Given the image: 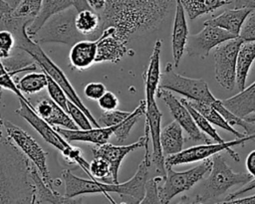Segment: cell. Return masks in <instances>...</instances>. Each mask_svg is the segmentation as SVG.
Instances as JSON below:
<instances>
[{
	"label": "cell",
	"mask_w": 255,
	"mask_h": 204,
	"mask_svg": "<svg viewBox=\"0 0 255 204\" xmlns=\"http://www.w3.org/2000/svg\"><path fill=\"white\" fill-rule=\"evenodd\" d=\"M177 0H107L101 32L109 27L126 44L131 38L157 30L167 15L176 7Z\"/></svg>",
	"instance_id": "obj_1"
},
{
	"label": "cell",
	"mask_w": 255,
	"mask_h": 204,
	"mask_svg": "<svg viewBox=\"0 0 255 204\" xmlns=\"http://www.w3.org/2000/svg\"><path fill=\"white\" fill-rule=\"evenodd\" d=\"M30 162L1 129L0 204H36V185Z\"/></svg>",
	"instance_id": "obj_2"
},
{
	"label": "cell",
	"mask_w": 255,
	"mask_h": 204,
	"mask_svg": "<svg viewBox=\"0 0 255 204\" xmlns=\"http://www.w3.org/2000/svg\"><path fill=\"white\" fill-rule=\"evenodd\" d=\"M20 106L15 111L23 117L41 136L42 138L58 149L63 155L64 160L69 165L80 166L83 170L89 168V163L83 157V151L76 146H72L69 142L36 112L35 107L29 105L22 100H19Z\"/></svg>",
	"instance_id": "obj_3"
},
{
	"label": "cell",
	"mask_w": 255,
	"mask_h": 204,
	"mask_svg": "<svg viewBox=\"0 0 255 204\" xmlns=\"http://www.w3.org/2000/svg\"><path fill=\"white\" fill-rule=\"evenodd\" d=\"M212 168L203 182L201 191L195 196L198 202L205 203L218 198L231 187L238 184L245 185L253 179L248 172H234L219 153L212 156Z\"/></svg>",
	"instance_id": "obj_4"
},
{
	"label": "cell",
	"mask_w": 255,
	"mask_h": 204,
	"mask_svg": "<svg viewBox=\"0 0 255 204\" xmlns=\"http://www.w3.org/2000/svg\"><path fill=\"white\" fill-rule=\"evenodd\" d=\"M77 13V10L71 7L54 15L31 39L38 45L61 43L71 47L82 40H88L76 27Z\"/></svg>",
	"instance_id": "obj_5"
},
{
	"label": "cell",
	"mask_w": 255,
	"mask_h": 204,
	"mask_svg": "<svg viewBox=\"0 0 255 204\" xmlns=\"http://www.w3.org/2000/svg\"><path fill=\"white\" fill-rule=\"evenodd\" d=\"M1 126L7 137L13 141V143L33 163V166L37 168L46 185L51 189L56 190L55 180L52 179L47 165V152L40 146L35 138L9 120L2 118Z\"/></svg>",
	"instance_id": "obj_6"
},
{
	"label": "cell",
	"mask_w": 255,
	"mask_h": 204,
	"mask_svg": "<svg viewBox=\"0 0 255 204\" xmlns=\"http://www.w3.org/2000/svg\"><path fill=\"white\" fill-rule=\"evenodd\" d=\"M174 65L167 63L161 73L158 89L175 92L184 99L212 104L217 99L212 95L207 83L202 79L183 77L174 71Z\"/></svg>",
	"instance_id": "obj_7"
},
{
	"label": "cell",
	"mask_w": 255,
	"mask_h": 204,
	"mask_svg": "<svg viewBox=\"0 0 255 204\" xmlns=\"http://www.w3.org/2000/svg\"><path fill=\"white\" fill-rule=\"evenodd\" d=\"M212 158L203 160L200 164L185 171H174L170 166L166 167V176L162 184H158V194L164 204H168L176 195L191 189L196 183L210 172Z\"/></svg>",
	"instance_id": "obj_8"
},
{
	"label": "cell",
	"mask_w": 255,
	"mask_h": 204,
	"mask_svg": "<svg viewBox=\"0 0 255 204\" xmlns=\"http://www.w3.org/2000/svg\"><path fill=\"white\" fill-rule=\"evenodd\" d=\"M255 141V133L246 135L242 138H235L234 140L225 141L224 143H217L212 142L208 144H200L188 147L186 149H183L181 152L170 155L165 157V166H174V165H180V164H187L192 163L196 161H203L207 158H210L211 156L221 152V151H227L228 154L236 161L238 162L240 160V157L238 153H236L231 147L232 146H244V144L247 141Z\"/></svg>",
	"instance_id": "obj_9"
},
{
	"label": "cell",
	"mask_w": 255,
	"mask_h": 204,
	"mask_svg": "<svg viewBox=\"0 0 255 204\" xmlns=\"http://www.w3.org/2000/svg\"><path fill=\"white\" fill-rule=\"evenodd\" d=\"M242 42L237 37L219 45L214 50L215 80L222 88L228 91L233 90L236 85V62Z\"/></svg>",
	"instance_id": "obj_10"
},
{
	"label": "cell",
	"mask_w": 255,
	"mask_h": 204,
	"mask_svg": "<svg viewBox=\"0 0 255 204\" xmlns=\"http://www.w3.org/2000/svg\"><path fill=\"white\" fill-rule=\"evenodd\" d=\"M145 123L149 129L150 141L152 146L151 152V162L154 166V171L156 176H161L165 178L166 167H165V157L163 155L161 144H160V123L162 112L159 110L155 97H145Z\"/></svg>",
	"instance_id": "obj_11"
},
{
	"label": "cell",
	"mask_w": 255,
	"mask_h": 204,
	"mask_svg": "<svg viewBox=\"0 0 255 204\" xmlns=\"http://www.w3.org/2000/svg\"><path fill=\"white\" fill-rule=\"evenodd\" d=\"M156 98L162 99L174 120L186 131L189 139L202 144L212 143L213 140L199 129L188 108L181 102V101H178L170 91L158 89Z\"/></svg>",
	"instance_id": "obj_12"
},
{
	"label": "cell",
	"mask_w": 255,
	"mask_h": 204,
	"mask_svg": "<svg viewBox=\"0 0 255 204\" xmlns=\"http://www.w3.org/2000/svg\"><path fill=\"white\" fill-rule=\"evenodd\" d=\"M62 177L65 183L64 195L68 197H79L84 194H104L110 203H114V199L109 193L121 194V183H105L94 179H85L76 176L71 170L67 169L62 173Z\"/></svg>",
	"instance_id": "obj_13"
},
{
	"label": "cell",
	"mask_w": 255,
	"mask_h": 204,
	"mask_svg": "<svg viewBox=\"0 0 255 204\" xmlns=\"http://www.w3.org/2000/svg\"><path fill=\"white\" fill-rule=\"evenodd\" d=\"M237 38L231 33L211 25H204L203 29L193 35H189L186 44V54L189 57L206 58L213 48Z\"/></svg>",
	"instance_id": "obj_14"
},
{
	"label": "cell",
	"mask_w": 255,
	"mask_h": 204,
	"mask_svg": "<svg viewBox=\"0 0 255 204\" xmlns=\"http://www.w3.org/2000/svg\"><path fill=\"white\" fill-rule=\"evenodd\" d=\"M149 141H150L149 129H148V126L144 124V133L137 141L130 143L128 145H121V146L114 145L111 143L96 145L92 147L93 157H102L106 159L110 163L114 182L119 183V171L124 158L131 151L144 147L145 144Z\"/></svg>",
	"instance_id": "obj_15"
},
{
	"label": "cell",
	"mask_w": 255,
	"mask_h": 204,
	"mask_svg": "<svg viewBox=\"0 0 255 204\" xmlns=\"http://www.w3.org/2000/svg\"><path fill=\"white\" fill-rule=\"evenodd\" d=\"M128 52L127 44L117 36L116 28L109 27L97 39L96 63L112 62L117 64Z\"/></svg>",
	"instance_id": "obj_16"
},
{
	"label": "cell",
	"mask_w": 255,
	"mask_h": 204,
	"mask_svg": "<svg viewBox=\"0 0 255 204\" xmlns=\"http://www.w3.org/2000/svg\"><path fill=\"white\" fill-rule=\"evenodd\" d=\"M35 110L39 116L53 127H62L72 130L80 129L70 114L50 98H45L38 102Z\"/></svg>",
	"instance_id": "obj_17"
},
{
	"label": "cell",
	"mask_w": 255,
	"mask_h": 204,
	"mask_svg": "<svg viewBox=\"0 0 255 204\" xmlns=\"http://www.w3.org/2000/svg\"><path fill=\"white\" fill-rule=\"evenodd\" d=\"M188 27L185 18V11L179 0L176 2L173 28L171 34V50L173 65L175 68L178 67L182 55L185 51L187 40H188Z\"/></svg>",
	"instance_id": "obj_18"
},
{
	"label": "cell",
	"mask_w": 255,
	"mask_h": 204,
	"mask_svg": "<svg viewBox=\"0 0 255 204\" xmlns=\"http://www.w3.org/2000/svg\"><path fill=\"white\" fill-rule=\"evenodd\" d=\"M119 125V124H118ZM118 125L110 127H95L91 129H66L62 127H55L56 130L68 141V142H90L96 145H102L108 143V140L115 133Z\"/></svg>",
	"instance_id": "obj_19"
},
{
	"label": "cell",
	"mask_w": 255,
	"mask_h": 204,
	"mask_svg": "<svg viewBox=\"0 0 255 204\" xmlns=\"http://www.w3.org/2000/svg\"><path fill=\"white\" fill-rule=\"evenodd\" d=\"M251 12L252 10L248 8L228 9L216 17L206 20L203 25L218 27L231 33L236 37H239L242 27Z\"/></svg>",
	"instance_id": "obj_20"
},
{
	"label": "cell",
	"mask_w": 255,
	"mask_h": 204,
	"mask_svg": "<svg viewBox=\"0 0 255 204\" xmlns=\"http://www.w3.org/2000/svg\"><path fill=\"white\" fill-rule=\"evenodd\" d=\"M97 40H82L71 47L70 66L77 71H85L96 63Z\"/></svg>",
	"instance_id": "obj_21"
},
{
	"label": "cell",
	"mask_w": 255,
	"mask_h": 204,
	"mask_svg": "<svg viewBox=\"0 0 255 204\" xmlns=\"http://www.w3.org/2000/svg\"><path fill=\"white\" fill-rule=\"evenodd\" d=\"M226 108L241 118L255 112V82L237 95L221 100Z\"/></svg>",
	"instance_id": "obj_22"
},
{
	"label": "cell",
	"mask_w": 255,
	"mask_h": 204,
	"mask_svg": "<svg viewBox=\"0 0 255 204\" xmlns=\"http://www.w3.org/2000/svg\"><path fill=\"white\" fill-rule=\"evenodd\" d=\"M255 61V41H243L236 62V87L241 92L246 89V81Z\"/></svg>",
	"instance_id": "obj_23"
},
{
	"label": "cell",
	"mask_w": 255,
	"mask_h": 204,
	"mask_svg": "<svg viewBox=\"0 0 255 204\" xmlns=\"http://www.w3.org/2000/svg\"><path fill=\"white\" fill-rule=\"evenodd\" d=\"M71 7H73L72 0H43L40 13L28 26L27 32L30 38L35 36L51 17Z\"/></svg>",
	"instance_id": "obj_24"
},
{
	"label": "cell",
	"mask_w": 255,
	"mask_h": 204,
	"mask_svg": "<svg viewBox=\"0 0 255 204\" xmlns=\"http://www.w3.org/2000/svg\"><path fill=\"white\" fill-rule=\"evenodd\" d=\"M32 177L36 185L37 199L40 202L45 201L51 204H84L82 197H68L60 194L57 190H53L48 187L35 166H33L32 169Z\"/></svg>",
	"instance_id": "obj_25"
},
{
	"label": "cell",
	"mask_w": 255,
	"mask_h": 204,
	"mask_svg": "<svg viewBox=\"0 0 255 204\" xmlns=\"http://www.w3.org/2000/svg\"><path fill=\"white\" fill-rule=\"evenodd\" d=\"M161 40H156L153 51L150 55L148 67L143 74L144 79V92L145 97H156L158 85L160 82V51H161Z\"/></svg>",
	"instance_id": "obj_26"
},
{
	"label": "cell",
	"mask_w": 255,
	"mask_h": 204,
	"mask_svg": "<svg viewBox=\"0 0 255 204\" xmlns=\"http://www.w3.org/2000/svg\"><path fill=\"white\" fill-rule=\"evenodd\" d=\"M183 143L182 127L175 120L161 129L160 144L164 157L181 152L183 150Z\"/></svg>",
	"instance_id": "obj_27"
},
{
	"label": "cell",
	"mask_w": 255,
	"mask_h": 204,
	"mask_svg": "<svg viewBox=\"0 0 255 204\" xmlns=\"http://www.w3.org/2000/svg\"><path fill=\"white\" fill-rule=\"evenodd\" d=\"M75 23L78 31L88 40H97L102 35L101 14L93 9L78 12Z\"/></svg>",
	"instance_id": "obj_28"
},
{
	"label": "cell",
	"mask_w": 255,
	"mask_h": 204,
	"mask_svg": "<svg viewBox=\"0 0 255 204\" xmlns=\"http://www.w3.org/2000/svg\"><path fill=\"white\" fill-rule=\"evenodd\" d=\"M181 102L189 104L194 109H196L198 112H200L211 124H214V125L220 127V128H222L223 130H226V131L234 134L236 138H242V137H245L247 135L245 133H241V132L237 131L236 129H234L233 126L230 125L227 122V120L211 104L205 103V102L189 101V100H186V99H182Z\"/></svg>",
	"instance_id": "obj_29"
},
{
	"label": "cell",
	"mask_w": 255,
	"mask_h": 204,
	"mask_svg": "<svg viewBox=\"0 0 255 204\" xmlns=\"http://www.w3.org/2000/svg\"><path fill=\"white\" fill-rule=\"evenodd\" d=\"M185 14L194 20L204 14L212 13L218 8L230 4L231 0H179Z\"/></svg>",
	"instance_id": "obj_30"
},
{
	"label": "cell",
	"mask_w": 255,
	"mask_h": 204,
	"mask_svg": "<svg viewBox=\"0 0 255 204\" xmlns=\"http://www.w3.org/2000/svg\"><path fill=\"white\" fill-rule=\"evenodd\" d=\"M1 66L13 77L19 73H31L36 70V62L26 52L12 54L8 59L1 60Z\"/></svg>",
	"instance_id": "obj_31"
},
{
	"label": "cell",
	"mask_w": 255,
	"mask_h": 204,
	"mask_svg": "<svg viewBox=\"0 0 255 204\" xmlns=\"http://www.w3.org/2000/svg\"><path fill=\"white\" fill-rule=\"evenodd\" d=\"M18 88L22 93L33 95L43 91L48 86L47 74L42 71L40 73L31 72L24 75L18 82Z\"/></svg>",
	"instance_id": "obj_32"
},
{
	"label": "cell",
	"mask_w": 255,
	"mask_h": 204,
	"mask_svg": "<svg viewBox=\"0 0 255 204\" xmlns=\"http://www.w3.org/2000/svg\"><path fill=\"white\" fill-rule=\"evenodd\" d=\"M144 113H145V101L141 100L138 106L131 111L130 115L118 125V128L114 133L117 141L119 142L125 141L128 136V134L130 133L132 126L137 122L139 117Z\"/></svg>",
	"instance_id": "obj_33"
},
{
	"label": "cell",
	"mask_w": 255,
	"mask_h": 204,
	"mask_svg": "<svg viewBox=\"0 0 255 204\" xmlns=\"http://www.w3.org/2000/svg\"><path fill=\"white\" fill-rule=\"evenodd\" d=\"M226 120L230 125H237L242 127L245 130V134L250 135L255 133V124L253 122H249L246 121L244 118H241L239 116H237L236 114H234L232 111H230L228 108H226L224 106V104L222 103L221 100H216L212 104H211Z\"/></svg>",
	"instance_id": "obj_34"
},
{
	"label": "cell",
	"mask_w": 255,
	"mask_h": 204,
	"mask_svg": "<svg viewBox=\"0 0 255 204\" xmlns=\"http://www.w3.org/2000/svg\"><path fill=\"white\" fill-rule=\"evenodd\" d=\"M91 178L105 183H115L110 163L102 157H93L90 163Z\"/></svg>",
	"instance_id": "obj_35"
},
{
	"label": "cell",
	"mask_w": 255,
	"mask_h": 204,
	"mask_svg": "<svg viewBox=\"0 0 255 204\" xmlns=\"http://www.w3.org/2000/svg\"><path fill=\"white\" fill-rule=\"evenodd\" d=\"M43 0H21L19 5L13 9L12 15L15 18L25 19L31 23L41 11Z\"/></svg>",
	"instance_id": "obj_36"
},
{
	"label": "cell",
	"mask_w": 255,
	"mask_h": 204,
	"mask_svg": "<svg viewBox=\"0 0 255 204\" xmlns=\"http://www.w3.org/2000/svg\"><path fill=\"white\" fill-rule=\"evenodd\" d=\"M187 108L188 110L190 111L192 117L194 118L197 126L199 127V129L205 133L206 135H208L214 142H217V143H224L225 140L222 139V137L218 134V132L216 131V129L212 126V124L200 113L198 112L196 109H194L192 106H190L189 104L185 103V102H182Z\"/></svg>",
	"instance_id": "obj_37"
},
{
	"label": "cell",
	"mask_w": 255,
	"mask_h": 204,
	"mask_svg": "<svg viewBox=\"0 0 255 204\" xmlns=\"http://www.w3.org/2000/svg\"><path fill=\"white\" fill-rule=\"evenodd\" d=\"M163 177L161 176H154L151 177L145 187V195L143 199L138 204H164L158 194V184L163 181ZM111 204H118V203H111Z\"/></svg>",
	"instance_id": "obj_38"
},
{
	"label": "cell",
	"mask_w": 255,
	"mask_h": 204,
	"mask_svg": "<svg viewBox=\"0 0 255 204\" xmlns=\"http://www.w3.org/2000/svg\"><path fill=\"white\" fill-rule=\"evenodd\" d=\"M48 77V86H47V91L50 96V99H52L57 104H59L64 110L68 112V102L69 99L64 92V90L51 78L47 75Z\"/></svg>",
	"instance_id": "obj_39"
},
{
	"label": "cell",
	"mask_w": 255,
	"mask_h": 204,
	"mask_svg": "<svg viewBox=\"0 0 255 204\" xmlns=\"http://www.w3.org/2000/svg\"><path fill=\"white\" fill-rule=\"evenodd\" d=\"M131 111H125V110H111V111H103L101 114L99 121L102 123L103 127H110L114 125H118L124 120H126L129 115ZM99 122V123H100Z\"/></svg>",
	"instance_id": "obj_40"
},
{
	"label": "cell",
	"mask_w": 255,
	"mask_h": 204,
	"mask_svg": "<svg viewBox=\"0 0 255 204\" xmlns=\"http://www.w3.org/2000/svg\"><path fill=\"white\" fill-rule=\"evenodd\" d=\"M68 113L70 114L72 119L75 121V123L79 126V128L84 130L93 128L92 127L93 124L89 119V117L87 116V114L70 100L68 102Z\"/></svg>",
	"instance_id": "obj_41"
},
{
	"label": "cell",
	"mask_w": 255,
	"mask_h": 204,
	"mask_svg": "<svg viewBox=\"0 0 255 204\" xmlns=\"http://www.w3.org/2000/svg\"><path fill=\"white\" fill-rule=\"evenodd\" d=\"M1 66V65H0ZM0 84H1V88L2 89H6V90H9L11 92H13L19 100H22L24 101L25 102H27L29 105L33 106L31 104V102L26 99V97L23 95V93L20 91V89L18 88V85H17V82H15L13 80V77L4 69L3 66H1V75H0ZM35 107V106H33Z\"/></svg>",
	"instance_id": "obj_42"
},
{
	"label": "cell",
	"mask_w": 255,
	"mask_h": 204,
	"mask_svg": "<svg viewBox=\"0 0 255 204\" xmlns=\"http://www.w3.org/2000/svg\"><path fill=\"white\" fill-rule=\"evenodd\" d=\"M16 47V40L12 32L1 30L0 32V58L8 59L12 55L13 49Z\"/></svg>",
	"instance_id": "obj_43"
},
{
	"label": "cell",
	"mask_w": 255,
	"mask_h": 204,
	"mask_svg": "<svg viewBox=\"0 0 255 204\" xmlns=\"http://www.w3.org/2000/svg\"><path fill=\"white\" fill-rule=\"evenodd\" d=\"M107 92L106 86L100 82H91L84 88L85 96L93 101H99Z\"/></svg>",
	"instance_id": "obj_44"
},
{
	"label": "cell",
	"mask_w": 255,
	"mask_h": 204,
	"mask_svg": "<svg viewBox=\"0 0 255 204\" xmlns=\"http://www.w3.org/2000/svg\"><path fill=\"white\" fill-rule=\"evenodd\" d=\"M239 38L242 41H255V10H252L246 19Z\"/></svg>",
	"instance_id": "obj_45"
},
{
	"label": "cell",
	"mask_w": 255,
	"mask_h": 204,
	"mask_svg": "<svg viewBox=\"0 0 255 204\" xmlns=\"http://www.w3.org/2000/svg\"><path fill=\"white\" fill-rule=\"evenodd\" d=\"M98 103L104 111H111L117 109L119 105V99L114 93L107 91L106 94L98 101Z\"/></svg>",
	"instance_id": "obj_46"
},
{
	"label": "cell",
	"mask_w": 255,
	"mask_h": 204,
	"mask_svg": "<svg viewBox=\"0 0 255 204\" xmlns=\"http://www.w3.org/2000/svg\"><path fill=\"white\" fill-rule=\"evenodd\" d=\"M253 189H255V178L252 179V180H251L250 182H248L247 184L243 185L240 189H238V190H236V191H234V192L228 194V195L225 197L224 200H225V201H228V200L236 199V198H238L239 196H241L243 193H246V192H248V191H250V190H253Z\"/></svg>",
	"instance_id": "obj_47"
},
{
	"label": "cell",
	"mask_w": 255,
	"mask_h": 204,
	"mask_svg": "<svg viewBox=\"0 0 255 204\" xmlns=\"http://www.w3.org/2000/svg\"><path fill=\"white\" fill-rule=\"evenodd\" d=\"M245 165H246V169L247 172L253 177V179L255 178V149L250 151L249 154L246 157V161H245Z\"/></svg>",
	"instance_id": "obj_48"
},
{
	"label": "cell",
	"mask_w": 255,
	"mask_h": 204,
	"mask_svg": "<svg viewBox=\"0 0 255 204\" xmlns=\"http://www.w3.org/2000/svg\"><path fill=\"white\" fill-rule=\"evenodd\" d=\"M214 204H255V195L243 197V198H236L228 201L224 200L222 202H217Z\"/></svg>",
	"instance_id": "obj_49"
},
{
	"label": "cell",
	"mask_w": 255,
	"mask_h": 204,
	"mask_svg": "<svg viewBox=\"0 0 255 204\" xmlns=\"http://www.w3.org/2000/svg\"><path fill=\"white\" fill-rule=\"evenodd\" d=\"M89 4V6L95 10L96 12L97 11H100L102 12L105 7H106V3H107V0H86Z\"/></svg>",
	"instance_id": "obj_50"
},
{
	"label": "cell",
	"mask_w": 255,
	"mask_h": 204,
	"mask_svg": "<svg viewBox=\"0 0 255 204\" xmlns=\"http://www.w3.org/2000/svg\"><path fill=\"white\" fill-rule=\"evenodd\" d=\"M234 8H248L255 10V0H235Z\"/></svg>",
	"instance_id": "obj_51"
},
{
	"label": "cell",
	"mask_w": 255,
	"mask_h": 204,
	"mask_svg": "<svg viewBox=\"0 0 255 204\" xmlns=\"http://www.w3.org/2000/svg\"><path fill=\"white\" fill-rule=\"evenodd\" d=\"M72 1H73V7L77 10V12L92 9L86 0H72Z\"/></svg>",
	"instance_id": "obj_52"
},
{
	"label": "cell",
	"mask_w": 255,
	"mask_h": 204,
	"mask_svg": "<svg viewBox=\"0 0 255 204\" xmlns=\"http://www.w3.org/2000/svg\"><path fill=\"white\" fill-rule=\"evenodd\" d=\"M196 202H198L196 197H189L187 195H183L175 204H195Z\"/></svg>",
	"instance_id": "obj_53"
},
{
	"label": "cell",
	"mask_w": 255,
	"mask_h": 204,
	"mask_svg": "<svg viewBox=\"0 0 255 204\" xmlns=\"http://www.w3.org/2000/svg\"><path fill=\"white\" fill-rule=\"evenodd\" d=\"M3 1H5L8 5H10L12 8H16L18 5H19V3L21 2V0H3Z\"/></svg>",
	"instance_id": "obj_54"
},
{
	"label": "cell",
	"mask_w": 255,
	"mask_h": 204,
	"mask_svg": "<svg viewBox=\"0 0 255 204\" xmlns=\"http://www.w3.org/2000/svg\"><path fill=\"white\" fill-rule=\"evenodd\" d=\"M246 121H249V122H255V112H253V113H251V114H249L248 116H246L245 118H244Z\"/></svg>",
	"instance_id": "obj_55"
},
{
	"label": "cell",
	"mask_w": 255,
	"mask_h": 204,
	"mask_svg": "<svg viewBox=\"0 0 255 204\" xmlns=\"http://www.w3.org/2000/svg\"><path fill=\"white\" fill-rule=\"evenodd\" d=\"M36 204H41V202H40V201L37 199V202H36Z\"/></svg>",
	"instance_id": "obj_56"
},
{
	"label": "cell",
	"mask_w": 255,
	"mask_h": 204,
	"mask_svg": "<svg viewBox=\"0 0 255 204\" xmlns=\"http://www.w3.org/2000/svg\"><path fill=\"white\" fill-rule=\"evenodd\" d=\"M195 204H204V203H202V202H196Z\"/></svg>",
	"instance_id": "obj_57"
}]
</instances>
